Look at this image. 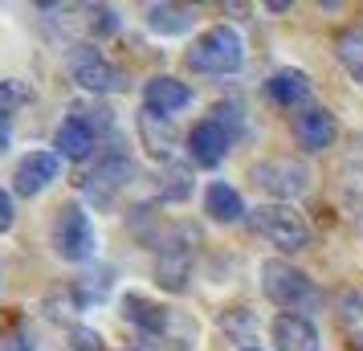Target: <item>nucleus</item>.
Wrapping results in <instances>:
<instances>
[{
	"label": "nucleus",
	"instance_id": "nucleus-21",
	"mask_svg": "<svg viewBox=\"0 0 363 351\" xmlns=\"http://www.w3.org/2000/svg\"><path fill=\"white\" fill-rule=\"evenodd\" d=\"M160 196L164 201H188L192 196V164H164V176H160Z\"/></svg>",
	"mask_w": 363,
	"mask_h": 351
},
{
	"label": "nucleus",
	"instance_id": "nucleus-11",
	"mask_svg": "<svg viewBox=\"0 0 363 351\" xmlns=\"http://www.w3.org/2000/svg\"><path fill=\"white\" fill-rule=\"evenodd\" d=\"M233 147V135L216 123V118H204L196 123L192 131H188V155H192V164L200 167H216Z\"/></svg>",
	"mask_w": 363,
	"mask_h": 351
},
{
	"label": "nucleus",
	"instance_id": "nucleus-7",
	"mask_svg": "<svg viewBox=\"0 0 363 351\" xmlns=\"http://www.w3.org/2000/svg\"><path fill=\"white\" fill-rule=\"evenodd\" d=\"M131 172H135V167H131V160H127L123 151H115V147L102 151L99 164H94V172H90V176L82 180L86 196H90L94 204H102V208H106V204L118 196V188L131 184Z\"/></svg>",
	"mask_w": 363,
	"mask_h": 351
},
{
	"label": "nucleus",
	"instance_id": "nucleus-15",
	"mask_svg": "<svg viewBox=\"0 0 363 351\" xmlns=\"http://www.w3.org/2000/svg\"><path fill=\"white\" fill-rule=\"evenodd\" d=\"M274 343H278V351H318V331L302 315H278L274 318Z\"/></svg>",
	"mask_w": 363,
	"mask_h": 351
},
{
	"label": "nucleus",
	"instance_id": "nucleus-23",
	"mask_svg": "<svg viewBox=\"0 0 363 351\" xmlns=\"http://www.w3.org/2000/svg\"><path fill=\"white\" fill-rule=\"evenodd\" d=\"M86 21H90V29H94L99 37L118 33V17H115V9H106V4H94V9H86Z\"/></svg>",
	"mask_w": 363,
	"mask_h": 351
},
{
	"label": "nucleus",
	"instance_id": "nucleus-14",
	"mask_svg": "<svg viewBox=\"0 0 363 351\" xmlns=\"http://www.w3.org/2000/svg\"><path fill=\"white\" fill-rule=\"evenodd\" d=\"M53 147H57L62 160H86L90 151L99 147V131H94V127H86L82 118L69 115L66 123L57 127V135H53Z\"/></svg>",
	"mask_w": 363,
	"mask_h": 351
},
{
	"label": "nucleus",
	"instance_id": "nucleus-6",
	"mask_svg": "<svg viewBox=\"0 0 363 351\" xmlns=\"http://www.w3.org/2000/svg\"><path fill=\"white\" fill-rule=\"evenodd\" d=\"M69 74H74V82L82 86V90H90V94H118V90H127L123 69L111 66L94 45H74V50H69Z\"/></svg>",
	"mask_w": 363,
	"mask_h": 351
},
{
	"label": "nucleus",
	"instance_id": "nucleus-18",
	"mask_svg": "<svg viewBox=\"0 0 363 351\" xmlns=\"http://www.w3.org/2000/svg\"><path fill=\"white\" fill-rule=\"evenodd\" d=\"M196 13L184 9V4H151L147 9V29L151 33H164V37H180L192 29Z\"/></svg>",
	"mask_w": 363,
	"mask_h": 351
},
{
	"label": "nucleus",
	"instance_id": "nucleus-12",
	"mask_svg": "<svg viewBox=\"0 0 363 351\" xmlns=\"http://www.w3.org/2000/svg\"><path fill=\"white\" fill-rule=\"evenodd\" d=\"M135 127H139V139H143V147H147L155 160L172 164V155H176V143H180V131H176V123H172L167 115H160V111L143 106V111H139V118H135Z\"/></svg>",
	"mask_w": 363,
	"mask_h": 351
},
{
	"label": "nucleus",
	"instance_id": "nucleus-4",
	"mask_svg": "<svg viewBox=\"0 0 363 351\" xmlns=\"http://www.w3.org/2000/svg\"><path fill=\"white\" fill-rule=\"evenodd\" d=\"M94 225L90 217L82 213V204L69 201L57 208V217H53V250L62 262H90L94 257Z\"/></svg>",
	"mask_w": 363,
	"mask_h": 351
},
{
	"label": "nucleus",
	"instance_id": "nucleus-10",
	"mask_svg": "<svg viewBox=\"0 0 363 351\" xmlns=\"http://www.w3.org/2000/svg\"><path fill=\"white\" fill-rule=\"evenodd\" d=\"M294 139L302 151H327L339 139V123L327 106H306L294 115Z\"/></svg>",
	"mask_w": 363,
	"mask_h": 351
},
{
	"label": "nucleus",
	"instance_id": "nucleus-8",
	"mask_svg": "<svg viewBox=\"0 0 363 351\" xmlns=\"http://www.w3.org/2000/svg\"><path fill=\"white\" fill-rule=\"evenodd\" d=\"M188 237L196 241V233L176 229V237L160 250V262H155V282L164 286L167 294H184V290H188V278H192V250H188Z\"/></svg>",
	"mask_w": 363,
	"mask_h": 351
},
{
	"label": "nucleus",
	"instance_id": "nucleus-22",
	"mask_svg": "<svg viewBox=\"0 0 363 351\" xmlns=\"http://www.w3.org/2000/svg\"><path fill=\"white\" fill-rule=\"evenodd\" d=\"M29 99H33V86L29 82H21V78H4L0 82V111H17Z\"/></svg>",
	"mask_w": 363,
	"mask_h": 351
},
{
	"label": "nucleus",
	"instance_id": "nucleus-2",
	"mask_svg": "<svg viewBox=\"0 0 363 351\" xmlns=\"http://www.w3.org/2000/svg\"><path fill=\"white\" fill-rule=\"evenodd\" d=\"M184 62L192 69H200V74H237L241 62H245V45H241L237 29L213 25V29H204L192 41V50L184 53Z\"/></svg>",
	"mask_w": 363,
	"mask_h": 351
},
{
	"label": "nucleus",
	"instance_id": "nucleus-16",
	"mask_svg": "<svg viewBox=\"0 0 363 351\" xmlns=\"http://www.w3.org/2000/svg\"><path fill=\"white\" fill-rule=\"evenodd\" d=\"M204 213L213 221H220V225H237V221L245 217V201H241L237 188H229L225 180H216V184H208V192H204Z\"/></svg>",
	"mask_w": 363,
	"mask_h": 351
},
{
	"label": "nucleus",
	"instance_id": "nucleus-19",
	"mask_svg": "<svg viewBox=\"0 0 363 351\" xmlns=\"http://www.w3.org/2000/svg\"><path fill=\"white\" fill-rule=\"evenodd\" d=\"M123 315L131 318L139 331H147V335H160L167 327V311L164 306H155L151 299H143V294H127V299H123Z\"/></svg>",
	"mask_w": 363,
	"mask_h": 351
},
{
	"label": "nucleus",
	"instance_id": "nucleus-1",
	"mask_svg": "<svg viewBox=\"0 0 363 351\" xmlns=\"http://www.w3.org/2000/svg\"><path fill=\"white\" fill-rule=\"evenodd\" d=\"M262 290H265V299L274 302V306H281L286 315L311 311V306H318V299H323V294L314 290L311 278H306L298 266L281 262V257L262 262Z\"/></svg>",
	"mask_w": 363,
	"mask_h": 351
},
{
	"label": "nucleus",
	"instance_id": "nucleus-17",
	"mask_svg": "<svg viewBox=\"0 0 363 351\" xmlns=\"http://www.w3.org/2000/svg\"><path fill=\"white\" fill-rule=\"evenodd\" d=\"M265 94H269V102H278V106H298V102H306V94H311V82H306L302 69H278V74H269Z\"/></svg>",
	"mask_w": 363,
	"mask_h": 351
},
{
	"label": "nucleus",
	"instance_id": "nucleus-25",
	"mask_svg": "<svg viewBox=\"0 0 363 351\" xmlns=\"http://www.w3.org/2000/svg\"><path fill=\"white\" fill-rule=\"evenodd\" d=\"M74 339H78V347H82V351H102V339H99V335H90V331H74Z\"/></svg>",
	"mask_w": 363,
	"mask_h": 351
},
{
	"label": "nucleus",
	"instance_id": "nucleus-13",
	"mask_svg": "<svg viewBox=\"0 0 363 351\" xmlns=\"http://www.w3.org/2000/svg\"><path fill=\"white\" fill-rule=\"evenodd\" d=\"M188 102H192V90L180 78H172V74H160V78H151L143 86V106L160 111V115H172V111H180Z\"/></svg>",
	"mask_w": 363,
	"mask_h": 351
},
{
	"label": "nucleus",
	"instance_id": "nucleus-20",
	"mask_svg": "<svg viewBox=\"0 0 363 351\" xmlns=\"http://www.w3.org/2000/svg\"><path fill=\"white\" fill-rule=\"evenodd\" d=\"M335 53H339L347 74L355 82H363V25H347L343 33L335 37Z\"/></svg>",
	"mask_w": 363,
	"mask_h": 351
},
{
	"label": "nucleus",
	"instance_id": "nucleus-9",
	"mask_svg": "<svg viewBox=\"0 0 363 351\" xmlns=\"http://www.w3.org/2000/svg\"><path fill=\"white\" fill-rule=\"evenodd\" d=\"M57 172H62V155L57 151H29L17 164V172H13V188H17V196H37V192H45L57 180Z\"/></svg>",
	"mask_w": 363,
	"mask_h": 351
},
{
	"label": "nucleus",
	"instance_id": "nucleus-5",
	"mask_svg": "<svg viewBox=\"0 0 363 351\" xmlns=\"http://www.w3.org/2000/svg\"><path fill=\"white\" fill-rule=\"evenodd\" d=\"M249 176H253V184L265 188L269 196H278L281 204H290L294 196H302V192L311 188L306 164H302V160H290V155H269V160L249 167Z\"/></svg>",
	"mask_w": 363,
	"mask_h": 351
},
{
	"label": "nucleus",
	"instance_id": "nucleus-24",
	"mask_svg": "<svg viewBox=\"0 0 363 351\" xmlns=\"http://www.w3.org/2000/svg\"><path fill=\"white\" fill-rule=\"evenodd\" d=\"M13 229V196L0 188V233H9Z\"/></svg>",
	"mask_w": 363,
	"mask_h": 351
},
{
	"label": "nucleus",
	"instance_id": "nucleus-3",
	"mask_svg": "<svg viewBox=\"0 0 363 351\" xmlns=\"http://www.w3.org/2000/svg\"><path fill=\"white\" fill-rule=\"evenodd\" d=\"M253 229L286 253H298L311 245V225L290 204H257L253 208Z\"/></svg>",
	"mask_w": 363,
	"mask_h": 351
},
{
	"label": "nucleus",
	"instance_id": "nucleus-26",
	"mask_svg": "<svg viewBox=\"0 0 363 351\" xmlns=\"http://www.w3.org/2000/svg\"><path fill=\"white\" fill-rule=\"evenodd\" d=\"M245 351H262V347H245Z\"/></svg>",
	"mask_w": 363,
	"mask_h": 351
}]
</instances>
